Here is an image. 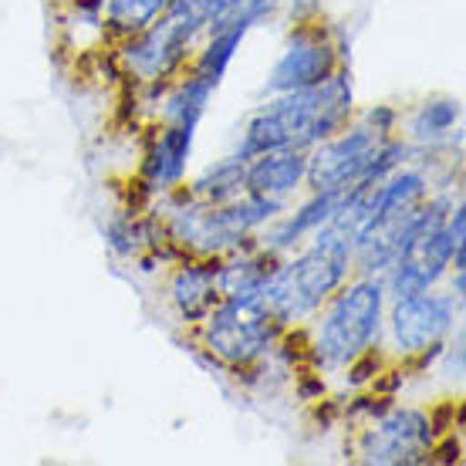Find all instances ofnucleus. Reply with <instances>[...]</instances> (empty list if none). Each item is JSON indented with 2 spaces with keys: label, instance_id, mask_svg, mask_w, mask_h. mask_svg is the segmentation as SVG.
<instances>
[{
  "label": "nucleus",
  "instance_id": "19",
  "mask_svg": "<svg viewBox=\"0 0 466 466\" xmlns=\"http://www.w3.org/2000/svg\"><path fill=\"white\" fill-rule=\"evenodd\" d=\"M278 11H288L294 24H308L321 17V0H280Z\"/></svg>",
  "mask_w": 466,
  "mask_h": 466
},
{
  "label": "nucleus",
  "instance_id": "3",
  "mask_svg": "<svg viewBox=\"0 0 466 466\" xmlns=\"http://www.w3.org/2000/svg\"><path fill=\"white\" fill-rule=\"evenodd\" d=\"M385 294L382 278L351 274L339 291L331 294L304 331H308V369L321 375H339L361 351L379 349L385 331Z\"/></svg>",
  "mask_w": 466,
  "mask_h": 466
},
{
  "label": "nucleus",
  "instance_id": "16",
  "mask_svg": "<svg viewBox=\"0 0 466 466\" xmlns=\"http://www.w3.org/2000/svg\"><path fill=\"white\" fill-rule=\"evenodd\" d=\"M173 0H106V14H102V35L118 45L126 37L146 31L169 11Z\"/></svg>",
  "mask_w": 466,
  "mask_h": 466
},
{
  "label": "nucleus",
  "instance_id": "4",
  "mask_svg": "<svg viewBox=\"0 0 466 466\" xmlns=\"http://www.w3.org/2000/svg\"><path fill=\"white\" fill-rule=\"evenodd\" d=\"M203 37V24L183 0H173L169 11L146 31L116 45V58L128 78L139 85H169L189 68V58Z\"/></svg>",
  "mask_w": 466,
  "mask_h": 466
},
{
  "label": "nucleus",
  "instance_id": "18",
  "mask_svg": "<svg viewBox=\"0 0 466 466\" xmlns=\"http://www.w3.org/2000/svg\"><path fill=\"white\" fill-rule=\"evenodd\" d=\"M359 122L372 128L375 136H399V128H402V112L396 106H389V102H379V106H369L361 116H355Z\"/></svg>",
  "mask_w": 466,
  "mask_h": 466
},
{
  "label": "nucleus",
  "instance_id": "15",
  "mask_svg": "<svg viewBox=\"0 0 466 466\" xmlns=\"http://www.w3.org/2000/svg\"><path fill=\"white\" fill-rule=\"evenodd\" d=\"M244 159H237V156H223L217 163H210L199 176H193L187 187V193L199 203H210V207H223V203H230L237 199L244 189Z\"/></svg>",
  "mask_w": 466,
  "mask_h": 466
},
{
  "label": "nucleus",
  "instance_id": "12",
  "mask_svg": "<svg viewBox=\"0 0 466 466\" xmlns=\"http://www.w3.org/2000/svg\"><path fill=\"white\" fill-rule=\"evenodd\" d=\"M308 187V149H274L247 159L244 189L257 197L291 203Z\"/></svg>",
  "mask_w": 466,
  "mask_h": 466
},
{
  "label": "nucleus",
  "instance_id": "7",
  "mask_svg": "<svg viewBox=\"0 0 466 466\" xmlns=\"http://www.w3.org/2000/svg\"><path fill=\"white\" fill-rule=\"evenodd\" d=\"M436 443L430 412L420 406L392 402L375 420L361 422L351 443V460L369 466H416L430 463V450Z\"/></svg>",
  "mask_w": 466,
  "mask_h": 466
},
{
  "label": "nucleus",
  "instance_id": "8",
  "mask_svg": "<svg viewBox=\"0 0 466 466\" xmlns=\"http://www.w3.org/2000/svg\"><path fill=\"white\" fill-rule=\"evenodd\" d=\"M341 65H345L341 41L328 31V24H321V17L308 24H294L291 35L284 37V45H280L278 61L270 65L260 92L268 98L270 95L301 92V88L325 82L328 75L341 68Z\"/></svg>",
  "mask_w": 466,
  "mask_h": 466
},
{
  "label": "nucleus",
  "instance_id": "2",
  "mask_svg": "<svg viewBox=\"0 0 466 466\" xmlns=\"http://www.w3.org/2000/svg\"><path fill=\"white\" fill-rule=\"evenodd\" d=\"M355 274V244L339 227H321L298 250L280 257L257 304L280 328H301Z\"/></svg>",
  "mask_w": 466,
  "mask_h": 466
},
{
  "label": "nucleus",
  "instance_id": "5",
  "mask_svg": "<svg viewBox=\"0 0 466 466\" xmlns=\"http://www.w3.org/2000/svg\"><path fill=\"white\" fill-rule=\"evenodd\" d=\"M280 331L268 311L257 301H237V298H220L207 321L197 325L199 349L210 355L227 372H250L254 365L274 355Z\"/></svg>",
  "mask_w": 466,
  "mask_h": 466
},
{
  "label": "nucleus",
  "instance_id": "14",
  "mask_svg": "<svg viewBox=\"0 0 466 466\" xmlns=\"http://www.w3.org/2000/svg\"><path fill=\"white\" fill-rule=\"evenodd\" d=\"M213 88L210 82H203L193 71H183L176 82H169L163 88V98H159V112H156V122H179V126H199V118L207 116V106L213 102Z\"/></svg>",
  "mask_w": 466,
  "mask_h": 466
},
{
  "label": "nucleus",
  "instance_id": "13",
  "mask_svg": "<svg viewBox=\"0 0 466 466\" xmlns=\"http://www.w3.org/2000/svg\"><path fill=\"white\" fill-rule=\"evenodd\" d=\"M460 126H463V102L450 95L426 98L409 112L406 142L416 152H440L460 146Z\"/></svg>",
  "mask_w": 466,
  "mask_h": 466
},
{
  "label": "nucleus",
  "instance_id": "17",
  "mask_svg": "<svg viewBox=\"0 0 466 466\" xmlns=\"http://www.w3.org/2000/svg\"><path fill=\"white\" fill-rule=\"evenodd\" d=\"M280 7V0H233L227 11H220L207 24V31H220V27H237V31H254L260 24H268Z\"/></svg>",
  "mask_w": 466,
  "mask_h": 466
},
{
  "label": "nucleus",
  "instance_id": "9",
  "mask_svg": "<svg viewBox=\"0 0 466 466\" xmlns=\"http://www.w3.org/2000/svg\"><path fill=\"white\" fill-rule=\"evenodd\" d=\"M379 139L382 136H375L365 122L351 118L331 139L308 149V187L304 189L318 193V189H349L361 183L372 166Z\"/></svg>",
  "mask_w": 466,
  "mask_h": 466
},
{
  "label": "nucleus",
  "instance_id": "11",
  "mask_svg": "<svg viewBox=\"0 0 466 466\" xmlns=\"http://www.w3.org/2000/svg\"><path fill=\"white\" fill-rule=\"evenodd\" d=\"M199 126H179V122H159L149 136L146 156H142V187L152 197H166L187 183L189 156L197 142Z\"/></svg>",
  "mask_w": 466,
  "mask_h": 466
},
{
  "label": "nucleus",
  "instance_id": "1",
  "mask_svg": "<svg viewBox=\"0 0 466 466\" xmlns=\"http://www.w3.org/2000/svg\"><path fill=\"white\" fill-rule=\"evenodd\" d=\"M351 118H355V85L351 71L341 65L325 82L301 92L270 95L264 106L254 108L240 126L233 156L247 163L274 149H315L318 142L341 132Z\"/></svg>",
  "mask_w": 466,
  "mask_h": 466
},
{
  "label": "nucleus",
  "instance_id": "20",
  "mask_svg": "<svg viewBox=\"0 0 466 466\" xmlns=\"http://www.w3.org/2000/svg\"><path fill=\"white\" fill-rule=\"evenodd\" d=\"M183 4H187L193 14H197L199 24H203V31H207V24H210L220 11H227L233 0H183Z\"/></svg>",
  "mask_w": 466,
  "mask_h": 466
},
{
  "label": "nucleus",
  "instance_id": "10",
  "mask_svg": "<svg viewBox=\"0 0 466 466\" xmlns=\"http://www.w3.org/2000/svg\"><path fill=\"white\" fill-rule=\"evenodd\" d=\"M166 298L173 304L176 318L187 328L207 321L213 308L220 304V257H179L176 260Z\"/></svg>",
  "mask_w": 466,
  "mask_h": 466
},
{
  "label": "nucleus",
  "instance_id": "6",
  "mask_svg": "<svg viewBox=\"0 0 466 466\" xmlns=\"http://www.w3.org/2000/svg\"><path fill=\"white\" fill-rule=\"evenodd\" d=\"M463 301H456L450 291L430 288L420 294H406V298H389L385 304V341L389 361L399 365H412L422 355H436L443 351L446 339L456 331Z\"/></svg>",
  "mask_w": 466,
  "mask_h": 466
}]
</instances>
